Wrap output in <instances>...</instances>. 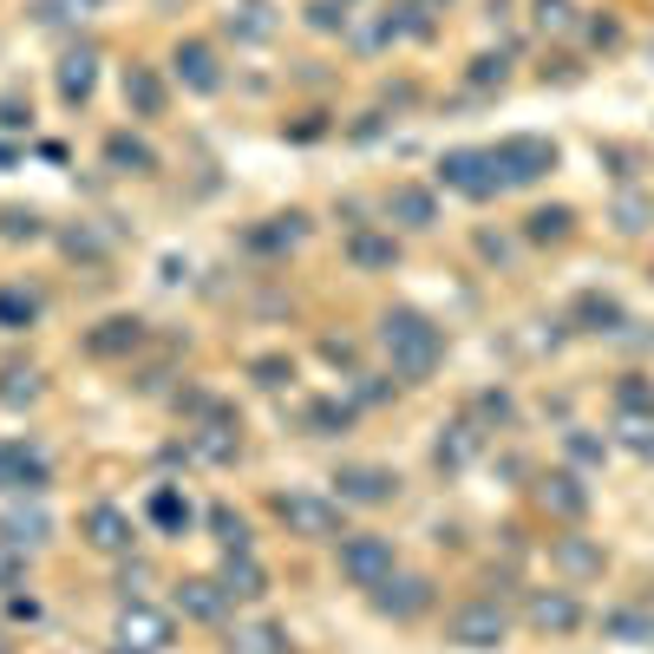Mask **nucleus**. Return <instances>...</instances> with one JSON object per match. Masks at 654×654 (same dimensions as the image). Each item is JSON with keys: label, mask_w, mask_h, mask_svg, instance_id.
<instances>
[{"label": "nucleus", "mask_w": 654, "mask_h": 654, "mask_svg": "<svg viewBox=\"0 0 654 654\" xmlns=\"http://www.w3.org/2000/svg\"><path fill=\"white\" fill-rule=\"evenodd\" d=\"M386 217L399 222V229H433V222H438V204H433V190H419V184H399V190L386 197Z\"/></svg>", "instance_id": "obj_21"}, {"label": "nucleus", "mask_w": 654, "mask_h": 654, "mask_svg": "<svg viewBox=\"0 0 654 654\" xmlns=\"http://www.w3.org/2000/svg\"><path fill=\"white\" fill-rule=\"evenodd\" d=\"M347 262H354V269H393V262H399V242H393V236H347Z\"/></svg>", "instance_id": "obj_26"}, {"label": "nucleus", "mask_w": 654, "mask_h": 654, "mask_svg": "<svg viewBox=\"0 0 654 654\" xmlns=\"http://www.w3.org/2000/svg\"><path fill=\"white\" fill-rule=\"evenodd\" d=\"M537 505L550 510V517H563V523H577L582 510H589V485H582L577 471H550V478H537Z\"/></svg>", "instance_id": "obj_14"}, {"label": "nucleus", "mask_w": 654, "mask_h": 654, "mask_svg": "<svg viewBox=\"0 0 654 654\" xmlns=\"http://www.w3.org/2000/svg\"><path fill=\"white\" fill-rule=\"evenodd\" d=\"M615 438H622L635 458H654V413H622V419H615Z\"/></svg>", "instance_id": "obj_32"}, {"label": "nucleus", "mask_w": 654, "mask_h": 654, "mask_svg": "<svg viewBox=\"0 0 654 654\" xmlns=\"http://www.w3.org/2000/svg\"><path fill=\"white\" fill-rule=\"evenodd\" d=\"M98 654H138V648H125V642H118V648H98Z\"/></svg>", "instance_id": "obj_50"}, {"label": "nucleus", "mask_w": 654, "mask_h": 654, "mask_svg": "<svg viewBox=\"0 0 654 654\" xmlns=\"http://www.w3.org/2000/svg\"><path fill=\"white\" fill-rule=\"evenodd\" d=\"M570 210H563V204H557V210H537V217H530V242H563V236H570Z\"/></svg>", "instance_id": "obj_38"}, {"label": "nucleus", "mask_w": 654, "mask_h": 654, "mask_svg": "<svg viewBox=\"0 0 654 654\" xmlns=\"http://www.w3.org/2000/svg\"><path fill=\"white\" fill-rule=\"evenodd\" d=\"M40 399V373L33 366H7L0 373V406H33Z\"/></svg>", "instance_id": "obj_31"}, {"label": "nucleus", "mask_w": 654, "mask_h": 654, "mask_svg": "<svg viewBox=\"0 0 654 654\" xmlns=\"http://www.w3.org/2000/svg\"><path fill=\"white\" fill-rule=\"evenodd\" d=\"M276 517L289 523V537H308V543H341V537H347L341 505L321 498V491H282V498H276Z\"/></svg>", "instance_id": "obj_2"}, {"label": "nucleus", "mask_w": 654, "mask_h": 654, "mask_svg": "<svg viewBox=\"0 0 654 654\" xmlns=\"http://www.w3.org/2000/svg\"><path fill=\"white\" fill-rule=\"evenodd\" d=\"M33 314H40V301L27 289H0V328H33Z\"/></svg>", "instance_id": "obj_37"}, {"label": "nucleus", "mask_w": 654, "mask_h": 654, "mask_svg": "<svg viewBox=\"0 0 654 654\" xmlns=\"http://www.w3.org/2000/svg\"><path fill=\"white\" fill-rule=\"evenodd\" d=\"M537 27L543 33H570L577 27V7L570 0H537Z\"/></svg>", "instance_id": "obj_39"}, {"label": "nucleus", "mask_w": 654, "mask_h": 654, "mask_svg": "<svg viewBox=\"0 0 654 654\" xmlns=\"http://www.w3.org/2000/svg\"><path fill=\"white\" fill-rule=\"evenodd\" d=\"M354 399H361V406H373V399H386V386H380V380H366V373H361V386H354Z\"/></svg>", "instance_id": "obj_49"}, {"label": "nucleus", "mask_w": 654, "mask_h": 654, "mask_svg": "<svg viewBox=\"0 0 654 654\" xmlns=\"http://www.w3.org/2000/svg\"><path fill=\"white\" fill-rule=\"evenodd\" d=\"M393 570L399 563H393V543L386 537H341V577L354 582V589H380Z\"/></svg>", "instance_id": "obj_5"}, {"label": "nucleus", "mask_w": 654, "mask_h": 654, "mask_svg": "<svg viewBox=\"0 0 654 654\" xmlns=\"http://www.w3.org/2000/svg\"><path fill=\"white\" fill-rule=\"evenodd\" d=\"M373 609H380L386 622H413V615L433 609V582L426 577H399V570H393V577L373 589Z\"/></svg>", "instance_id": "obj_9"}, {"label": "nucleus", "mask_w": 654, "mask_h": 654, "mask_svg": "<svg viewBox=\"0 0 654 654\" xmlns=\"http://www.w3.org/2000/svg\"><path fill=\"white\" fill-rule=\"evenodd\" d=\"M308 27H314V33H334V27H347V7H334V0H314V7H308Z\"/></svg>", "instance_id": "obj_42"}, {"label": "nucleus", "mask_w": 654, "mask_h": 654, "mask_svg": "<svg viewBox=\"0 0 654 654\" xmlns=\"http://www.w3.org/2000/svg\"><path fill=\"white\" fill-rule=\"evenodd\" d=\"M92 85H98V46H73V53L60 60V98H66V105H85Z\"/></svg>", "instance_id": "obj_20"}, {"label": "nucleus", "mask_w": 654, "mask_h": 654, "mask_svg": "<svg viewBox=\"0 0 654 654\" xmlns=\"http://www.w3.org/2000/svg\"><path fill=\"white\" fill-rule=\"evenodd\" d=\"M150 523H157V530H170V537H177V530H190V498H177L170 485H157V491H150Z\"/></svg>", "instance_id": "obj_28"}, {"label": "nucleus", "mask_w": 654, "mask_h": 654, "mask_svg": "<svg viewBox=\"0 0 654 654\" xmlns=\"http://www.w3.org/2000/svg\"><path fill=\"white\" fill-rule=\"evenodd\" d=\"M85 543H92V550H105V557H125L138 537H132V517H125L118 505H92V510H85Z\"/></svg>", "instance_id": "obj_12"}, {"label": "nucleus", "mask_w": 654, "mask_h": 654, "mask_svg": "<svg viewBox=\"0 0 654 654\" xmlns=\"http://www.w3.org/2000/svg\"><path fill=\"white\" fill-rule=\"evenodd\" d=\"M347 426H354V406H334V399L308 406V433H314V438H341Z\"/></svg>", "instance_id": "obj_33"}, {"label": "nucleus", "mask_w": 654, "mask_h": 654, "mask_svg": "<svg viewBox=\"0 0 654 654\" xmlns=\"http://www.w3.org/2000/svg\"><path fill=\"white\" fill-rule=\"evenodd\" d=\"M478 445H485V433H478L471 419H451V426H438V445H433L438 471H465V465L478 458Z\"/></svg>", "instance_id": "obj_17"}, {"label": "nucleus", "mask_w": 654, "mask_h": 654, "mask_svg": "<svg viewBox=\"0 0 654 654\" xmlns=\"http://www.w3.org/2000/svg\"><path fill=\"white\" fill-rule=\"evenodd\" d=\"M0 537H13V543H27V550H33V543H46V537H53V517H46L40 505H13L7 517H0Z\"/></svg>", "instance_id": "obj_23"}, {"label": "nucleus", "mask_w": 654, "mask_h": 654, "mask_svg": "<svg viewBox=\"0 0 654 654\" xmlns=\"http://www.w3.org/2000/svg\"><path fill=\"white\" fill-rule=\"evenodd\" d=\"M550 563L570 582H589V577H602L609 557H602V543H589V537H557V543H550Z\"/></svg>", "instance_id": "obj_18"}, {"label": "nucleus", "mask_w": 654, "mask_h": 654, "mask_svg": "<svg viewBox=\"0 0 654 654\" xmlns=\"http://www.w3.org/2000/svg\"><path fill=\"white\" fill-rule=\"evenodd\" d=\"M190 451L210 458V465H229L236 458V433L229 426H204V433H190Z\"/></svg>", "instance_id": "obj_34"}, {"label": "nucleus", "mask_w": 654, "mask_h": 654, "mask_svg": "<svg viewBox=\"0 0 654 654\" xmlns=\"http://www.w3.org/2000/svg\"><path fill=\"white\" fill-rule=\"evenodd\" d=\"M334 485H341V505H393V491H399L386 465H347Z\"/></svg>", "instance_id": "obj_13"}, {"label": "nucleus", "mask_w": 654, "mask_h": 654, "mask_svg": "<svg viewBox=\"0 0 654 654\" xmlns=\"http://www.w3.org/2000/svg\"><path fill=\"white\" fill-rule=\"evenodd\" d=\"M438 177H445V190H465V197H498L505 190L491 150H445L438 157Z\"/></svg>", "instance_id": "obj_7"}, {"label": "nucleus", "mask_w": 654, "mask_h": 654, "mask_svg": "<svg viewBox=\"0 0 654 654\" xmlns=\"http://www.w3.org/2000/svg\"><path fill=\"white\" fill-rule=\"evenodd\" d=\"M105 164H112V170H132V177H145V170H157V157H150V145H138V138H125V132H118V138L105 145Z\"/></svg>", "instance_id": "obj_30"}, {"label": "nucleus", "mask_w": 654, "mask_h": 654, "mask_svg": "<svg viewBox=\"0 0 654 654\" xmlns=\"http://www.w3.org/2000/svg\"><path fill=\"white\" fill-rule=\"evenodd\" d=\"M563 445H570V458H577V465H602V451H609L595 433H570Z\"/></svg>", "instance_id": "obj_43"}, {"label": "nucleus", "mask_w": 654, "mask_h": 654, "mask_svg": "<svg viewBox=\"0 0 654 654\" xmlns=\"http://www.w3.org/2000/svg\"><path fill=\"white\" fill-rule=\"evenodd\" d=\"M13 589H27V543L0 537V595H13Z\"/></svg>", "instance_id": "obj_36"}, {"label": "nucleus", "mask_w": 654, "mask_h": 654, "mask_svg": "<svg viewBox=\"0 0 654 654\" xmlns=\"http://www.w3.org/2000/svg\"><path fill=\"white\" fill-rule=\"evenodd\" d=\"M256 380L276 393V386H289V380H294V366H289V361H256Z\"/></svg>", "instance_id": "obj_45"}, {"label": "nucleus", "mask_w": 654, "mask_h": 654, "mask_svg": "<svg viewBox=\"0 0 654 654\" xmlns=\"http://www.w3.org/2000/svg\"><path fill=\"white\" fill-rule=\"evenodd\" d=\"M177 609H184L190 622H222V615H229V595H222L217 577H184L177 582Z\"/></svg>", "instance_id": "obj_16"}, {"label": "nucleus", "mask_w": 654, "mask_h": 654, "mask_svg": "<svg viewBox=\"0 0 654 654\" xmlns=\"http://www.w3.org/2000/svg\"><path fill=\"white\" fill-rule=\"evenodd\" d=\"M602 635H615V642H654V615H642V609H609L602 615Z\"/></svg>", "instance_id": "obj_29"}, {"label": "nucleus", "mask_w": 654, "mask_h": 654, "mask_svg": "<svg viewBox=\"0 0 654 654\" xmlns=\"http://www.w3.org/2000/svg\"><path fill=\"white\" fill-rule=\"evenodd\" d=\"M46 451L40 445H27V438H0V491H46Z\"/></svg>", "instance_id": "obj_8"}, {"label": "nucleus", "mask_w": 654, "mask_h": 654, "mask_svg": "<svg viewBox=\"0 0 654 654\" xmlns=\"http://www.w3.org/2000/svg\"><path fill=\"white\" fill-rule=\"evenodd\" d=\"M380 347H386V366L399 380H433L438 361H445V334L419 308H386L380 314Z\"/></svg>", "instance_id": "obj_1"}, {"label": "nucleus", "mask_w": 654, "mask_h": 654, "mask_svg": "<svg viewBox=\"0 0 654 654\" xmlns=\"http://www.w3.org/2000/svg\"><path fill=\"white\" fill-rule=\"evenodd\" d=\"M0 236H40V217L33 210H0Z\"/></svg>", "instance_id": "obj_44"}, {"label": "nucleus", "mask_w": 654, "mask_h": 654, "mask_svg": "<svg viewBox=\"0 0 654 654\" xmlns=\"http://www.w3.org/2000/svg\"><path fill=\"white\" fill-rule=\"evenodd\" d=\"M170 66H177V79L190 85V92H217L222 73H217V53L204 46V40H184L177 53H170Z\"/></svg>", "instance_id": "obj_19"}, {"label": "nucleus", "mask_w": 654, "mask_h": 654, "mask_svg": "<svg viewBox=\"0 0 654 654\" xmlns=\"http://www.w3.org/2000/svg\"><path fill=\"white\" fill-rule=\"evenodd\" d=\"M523 615H530L537 635H570V629L582 622V602L570 595V589H537V595L523 602Z\"/></svg>", "instance_id": "obj_10"}, {"label": "nucleus", "mask_w": 654, "mask_h": 654, "mask_svg": "<svg viewBox=\"0 0 654 654\" xmlns=\"http://www.w3.org/2000/svg\"><path fill=\"white\" fill-rule=\"evenodd\" d=\"M7 615H13V622H33V615H40V602H33V595H7Z\"/></svg>", "instance_id": "obj_47"}, {"label": "nucleus", "mask_w": 654, "mask_h": 654, "mask_svg": "<svg viewBox=\"0 0 654 654\" xmlns=\"http://www.w3.org/2000/svg\"><path fill=\"white\" fill-rule=\"evenodd\" d=\"M125 105H132L138 118H157V112H164V85H157L150 66H125Z\"/></svg>", "instance_id": "obj_25"}, {"label": "nucleus", "mask_w": 654, "mask_h": 654, "mask_svg": "<svg viewBox=\"0 0 654 654\" xmlns=\"http://www.w3.org/2000/svg\"><path fill=\"white\" fill-rule=\"evenodd\" d=\"M648 204H642V197H635V190H629V197H622V204H615V229H629V236H635V229H648Z\"/></svg>", "instance_id": "obj_41"}, {"label": "nucleus", "mask_w": 654, "mask_h": 654, "mask_svg": "<svg viewBox=\"0 0 654 654\" xmlns=\"http://www.w3.org/2000/svg\"><path fill=\"white\" fill-rule=\"evenodd\" d=\"M478 413H485V419H510V399H505V393H485V399H478Z\"/></svg>", "instance_id": "obj_48"}, {"label": "nucleus", "mask_w": 654, "mask_h": 654, "mask_svg": "<svg viewBox=\"0 0 654 654\" xmlns=\"http://www.w3.org/2000/svg\"><path fill=\"white\" fill-rule=\"evenodd\" d=\"M217 582H222V595H229V602H262V595H269V570H262L249 550H222Z\"/></svg>", "instance_id": "obj_11"}, {"label": "nucleus", "mask_w": 654, "mask_h": 654, "mask_svg": "<svg viewBox=\"0 0 654 654\" xmlns=\"http://www.w3.org/2000/svg\"><path fill=\"white\" fill-rule=\"evenodd\" d=\"M471 79H478V85H505V60H478Z\"/></svg>", "instance_id": "obj_46"}, {"label": "nucleus", "mask_w": 654, "mask_h": 654, "mask_svg": "<svg viewBox=\"0 0 654 654\" xmlns=\"http://www.w3.org/2000/svg\"><path fill=\"white\" fill-rule=\"evenodd\" d=\"M491 164H498V184L517 190V184H537L543 170H557V145L550 138H498Z\"/></svg>", "instance_id": "obj_3"}, {"label": "nucleus", "mask_w": 654, "mask_h": 654, "mask_svg": "<svg viewBox=\"0 0 654 654\" xmlns=\"http://www.w3.org/2000/svg\"><path fill=\"white\" fill-rule=\"evenodd\" d=\"M615 406H622V413H654V386L648 380H622V386H615Z\"/></svg>", "instance_id": "obj_40"}, {"label": "nucleus", "mask_w": 654, "mask_h": 654, "mask_svg": "<svg viewBox=\"0 0 654 654\" xmlns=\"http://www.w3.org/2000/svg\"><path fill=\"white\" fill-rule=\"evenodd\" d=\"M577 321L589 328V334H622V328H629V314H622V301H615V294H582Z\"/></svg>", "instance_id": "obj_24"}, {"label": "nucleus", "mask_w": 654, "mask_h": 654, "mask_svg": "<svg viewBox=\"0 0 654 654\" xmlns=\"http://www.w3.org/2000/svg\"><path fill=\"white\" fill-rule=\"evenodd\" d=\"M210 530H217V543H222V550H249V523H242V510L210 505Z\"/></svg>", "instance_id": "obj_35"}, {"label": "nucleus", "mask_w": 654, "mask_h": 654, "mask_svg": "<svg viewBox=\"0 0 654 654\" xmlns=\"http://www.w3.org/2000/svg\"><path fill=\"white\" fill-rule=\"evenodd\" d=\"M118 642H125V648H138V654H164L170 642H177V629H170V615H164V609H150L145 595H138V602H125V609H118Z\"/></svg>", "instance_id": "obj_6"}, {"label": "nucleus", "mask_w": 654, "mask_h": 654, "mask_svg": "<svg viewBox=\"0 0 654 654\" xmlns=\"http://www.w3.org/2000/svg\"><path fill=\"white\" fill-rule=\"evenodd\" d=\"M229 27H236V40H256V46H262V40L276 33V13H269V0H242V7L229 13Z\"/></svg>", "instance_id": "obj_27"}, {"label": "nucleus", "mask_w": 654, "mask_h": 654, "mask_svg": "<svg viewBox=\"0 0 654 654\" xmlns=\"http://www.w3.org/2000/svg\"><path fill=\"white\" fill-rule=\"evenodd\" d=\"M505 635H510V615L498 602H465V609L445 622V642H451V648H498Z\"/></svg>", "instance_id": "obj_4"}, {"label": "nucleus", "mask_w": 654, "mask_h": 654, "mask_svg": "<svg viewBox=\"0 0 654 654\" xmlns=\"http://www.w3.org/2000/svg\"><path fill=\"white\" fill-rule=\"evenodd\" d=\"M222 648L229 654H289V629H276V622H236Z\"/></svg>", "instance_id": "obj_22"}, {"label": "nucleus", "mask_w": 654, "mask_h": 654, "mask_svg": "<svg viewBox=\"0 0 654 654\" xmlns=\"http://www.w3.org/2000/svg\"><path fill=\"white\" fill-rule=\"evenodd\" d=\"M341 7H347V0H341Z\"/></svg>", "instance_id": "obj_51"}, {"label": "nucleus", "mask_w": 654, "mask_h": 654, "mask_svg": "<svg viewBox=\"0 0 654 654\" xmlns=\"http://www.w3.org/2000/svg\"><path fill=\"white\" fill-rule=\"evenodd\" d=\"M138 341H145V321H138V314H112V321H98V328L85 334V354L118 361V354H132Z\"/></svg>", "instance_id": "obj_15"}]
</instances>
